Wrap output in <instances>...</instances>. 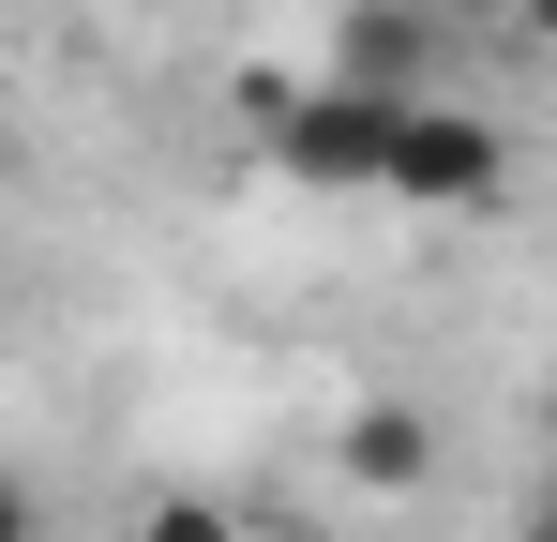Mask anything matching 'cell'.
I'll return each instance as SVG.
<instances>
[{
  "label": "cell",
  "instance_id": "2",
  "mask_svg": "<svg viewBox=\"0 0 557 542\" xmlns=\"http://www.w3.org/2000/svg\"><path fill=\"white\" fill-rule=\"evenodd\" d=\"M497 181H512V136H497L482 106H453V90H407L376 196H407V211H497Z\"/></svg>",
  "mask_w": 557,
  "mask_h": 542
},
{
  "label": "cell",
  "instance_id": "3",
  "mask_svg": "<svg viewBox=\"0 0 557 542\" xmlns=\"http://www.w3.org/2000/svg\"><path fill=\"white\" fill-rule=\"evenodd\" d=\"M332 482H347V497H422V482H437V422H422L407 392H362V407L332 422Z\"/></svg>",
  "mask_w": 557,
  "mask_h": 542
},
{
  "label": "cell",
  "instance_id": "7",
  "mask_svg": "<svg viewBox=\"0 0 557 542\" xmlns=\"http://www.w3.org/2000/svg\"><path fill=\"white\" fill-rule=\"evenodd\" d=\"M512 542H557V482H543V497H528V513H512Z\"/></svg>",
  "mask_w": 557,
  "mask_h": 542
},
{
  "label": "cell",
  "instance_id": "8",
  "mask_svg": "<svg viewBox=\"0 0 557 542\" xmlns=\"http://www.w3.org/2000/svg\"><path fill=\"white\" fill-rule=\"evenodd\" d=\"M512 30H528V46H557V0H512Z\"/></svg>",
  "mask_w": 557,
  "mask_h": 542
},
{
  "label": "cell",
  "instance_id": "6",
  "mask_svg": "<svg viewBox=\"0 0 557 542\" xmlns=\"http://www.w3.org/2000/svg\"><path fill=\"white\" fill-rule=\"evenodd\" d=\"M0 542H46V497H30L15 467H0Z\"/></svg>",
  "mask_w": 557,
  "mask_h": 542
},
{
  "label": "cell",
  "instance_id": "4",
  "mask_svg": "<svg viewBox=\"0 0 557 542\" xmlns=\"http://www.w3.org/2000/svg\"><path fill=\"white\" fill-rule=\"evenodd\" d=\"M422 46H437L422 0H347L332 15V76H362V90H422Z\"/></svg>",
  "mask_w": 557,
  "mask_h": 542
},
{
  "label": "cell",
  "instance_id": "1",
  "mask_svg": "<svg viewBox=\"0 0 557 542\" xmlns=\"http://www.w3.org/2000/svg\"><path fill=\"white\" fill-rule=\"evenodd\" d=\"M242 121H257V151L286 181H317V196H376L392 181V121H407V90H362V76H242Z\"/></svg>",
  "mask_w": 557,
  "mask_h": 542
},
{
  "label": "cell",
  "instance_id": "9",
  "mask_svg": "<svg viewBox=\"0 0 557 542\" xmlns=\"http://www.w3.org/2000/svg\"><path fill=\"white\" fill-rule=\"evenodd\" d=\"M543 422H557V392H543Z\"/></svg>",
  "mask_w": 557,
  "mask_h": 542
},
{
  "label": "cell",
  "instance_id": "5",
  "mask_svg": "<svg viewBox=\"0 0 557 542\" xmlns=\"http://www.w3.org/2000/svg\"><path fill=\"white\" fill-rule=\"evenodd\" d=\"M136 542H257V528H242V497H196V482H166V497H136Z\"/></svg>",
  "mask_w": 557,
  "mask_h": 542
}]
</instances>
